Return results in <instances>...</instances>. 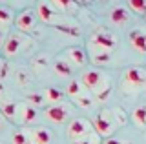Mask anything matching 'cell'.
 <instances>
[{"label": "cell", "instance_id": "4316f807", "mask_svg": "<svg viewBox=\"0 0 146 144\" xmlns=\"http://www.w3.org/2000/svg\"><path fill=\"white\" fill-rule=\"evenodd\" d=\"M71 144H102V141H100V135H97L93 131L90 137L82 139V141H79V142H71Z\"/></svg>", "mask_w": 146, "mask_h": 144}, {"label": "cell", "instance_id": "836d02e7", "mask_svg": "<svg viewBox=\"0 0 146 144\" xmlns=\"http://www.w3.org/2000/svg\"><path fill=\"white\" fill-rule=\"evenodd\" d=\"M144 20H146V15H144Z\"/></svg>", "mask_w": 146, "mask_h": 144}, {"label": "cell", "instance_id": "6da1fadb", "mask_svg": "<svg viewBox=\"0 0 146 144\" xmlns=\"http://www.w3.org/2000/svg\"><path fill=\"white\" fill-rule=\"evenodd\" d=\"M80 82L93 97L99 100H106L111 93V79L97 67H90L80 75Z\"/></svg>", "mask_w": 146, "mask_h": 144}, {"label": "cell", "instance_id": "ffe728a7", "mask_svg": "<svg viewBox=\"0 0 146 144\" xmlns=\"http://www.w3.org/2000/svg\"><path fill=\"white\" fill-rule=\"evenodd\" d=\"M53 69L58 77H70L71 75V64L66 60V58H57L53 64Z\"/></svg>", "mask_w": 146, "mask_h": 144}, {"label": "cell", "instance_id": "7c38bea8", "mask_svg": "<svg viewBox=\"0 0 146 144\" xmlns=\"http://www.w3.org/2000/svg\"><path fill=\"white\" fill-rule=\"evenodd\" d=\"M36 119V110L31 104H18V117L17 120L22 124H31Z\"/></svg>", "mask_w": 146, "mask_h": 144}, {"label": "cell", "instance_id": "277c9868", "mask_svg": "<svg viewBox=\"0 0 146 144\" xmlns=\"http://www.w3.org/2000/svg\"><path fill=\"white\" fill-rule=\"evenodd\" d=\"M36 15H38V18L42 20L44 24L57 26V28H60V29L64 31L62 15L51 6V2H49V0H40V2L36 4Z\"/></svg>", "mask_w": 146, "mask_h": 144}, {"label": "cell", "instance_id": "9a60e30c", "mask_svg": "<svg viewBox=\"0 0 146 144\" xmlns=\"http://www.w3.org/2000/svg\"><path fill=\"white\" fill-rule=\"evenodd\" d=\"M90 60L93 62L95 66H106V64H110V60H111V53L90 48Z\"/></svg>", "mask_w": 146, "mask_h": 144}, {"label": "cell", "instance_id": "44dd1931", "mask_svg": "<svg viewBox=\"0 0 146 144\" xmlns=\"http://www.w3.org/2000/svg\"><path fill=\"white\" fill-rule=\"evenodd\" d=\"M131 120L137 128H146V106H137L131 111Z\"/></svg>", "mask_w": 146, "mask_h": 144}, {"label": "cell", "instance_id": "1f68e13d", "mask_svg": "<svg viewBox=\"0 0 146 144\" xmlns=\"http://www.w3.org/2000/svg\"><path fill=\"white\" fill-rule=\"evenodd\" d=\"M2 93H4V88H2V84H0V97H2Z\"/></svg>", "mask_w": 146, "mask_h": 144}, {"label": "cell", "instance_id": "f1b7e54d", "mask_svg": "<svg viewBox=\"0 0 146 144\" xmlns=\"http://www.w3.org/2000/svg\"><path fill=\"white\" fill-rule=\"evenodd\" d=\"M4 44H6V37H4V29L0 28V48H4Z\"/></svg>", "mask_w": 146, "mask_h": 144}, {"label": "cell", "instance_id": "4fadbf2b", "mask_svg": "<svg viewBox=\"0 0 146 144\" xmlns=\"http://www.w3.org/2000/svg\"><path fill=\"white\" fill-rule=\"evenodd\" d=\"M128 20H130V9H126L124 6L113 7L111 13H110V22L115 26H124Z\"/></svg>", "mask_w": 146, "mask_h": 144}, {"label": "cell", "instance_id": "e0dca14e", "mask_svg": "<svg viewBox=\"0 0 146 144\" xmlns=\"http://www.w3.org/2000/svg\"><path fill=\"white\" fill-rule=\"evenodd\" d=\"M0 111H2V115L6 117V119L17 120V117H18V104H17V102L4 100V102H0Z\"/></svg>", "mask_w": 146, "mask_h": 144}, {"label": "cell", "instance_id": "83f0119b", "mask_svg": "<svg viewBox=\"0 0 146 144\" xmlns=\"http://www.w3.org/2000/svg\"><path fill=\"white\" fill-rule=\"evenodd\" d=\"M102 144H126V142L121 141V139H117V137H110V139H104Z\"/></svg>", "mask_w": 146, "mask_h": 144}, {"label": "cell", "instance_id": "603a6c76", "mask_svg": "<svg viewBox=\"0 0 146 144\" xmlns=\"http://www.w3.org/2000/svg\"><path fill=\"white\" fill-rule=\"evenodd\" d=\"M13 24V11L6 6H0V28L6 29Z\"/></svg>", "mask_w": 146, "mask_h": 144}, {"label": "cell", "instance_id": "d4e9b609", "mask_svg": "<svg viewBox=\"0 0 146 144\" xmlns=\"http://www.w3.org/2000/svg\"><path fill=\"white\" fill-rule=\"evenodd\" d=\"M11 141H13V144H31L29 137H27V133H26V129H17V131L13 133Z\"/></svg>", "mask_w": 146, "mask_h": 144}, {"label": "cell", "instance_id": "5bb4252c", "mask_svg": "<svg viewBox=\"0 0 146 144\" xmlns=\"http://www.w3.org/2000/svg\"><path fill=\"white\" fill-rule=\"evenodd\" d=\"M20 48H22V38L17 37V35H9L6 38V44H4V53L7 57H13L20 51Z\"/></svg>", "mask_w": 146, "mask_h": 144}, {"label": "cell", "instance_id": "cb8c5ba5", "mask_svg": "<svg viewBox=\"0 0 146 144\" xmlns=\"http://www.w3.org/2000/svg\"><path fill=\"white\" fill-rule=\"evenodd\" d=\"M128 2V7H130L133 13L137 15H146V0H126Z\"/></svg>", "mask_w": 146, "mask_h": 144}, {"label": "cell", "instance_id": "7a4b0ae2", "mask_svg": "<svg viewBox=\"0 0 146 144\" xmlns=\"http://www.w3.org/2000/svg\"><path fill=\"white\" fill-rule=\"evenodd\" d=\"M93 124L91 120L88 119H82V117H77V119H71L68 122V128H66V137L70 139L71 142H79L82 139L90 137L93 133Z\"/></svg>", "mask_w": 146, "mask_h": 144}, {"label": "cell", "instance_id": "3957f363", "mask_svg": "<svg viewBox=\"0 0 146 144\" xmlns=\"http://www.w3.org/2000/svg\"><path fill=\"white\" fill-rule=\"evenodd\" d=\"M91 124H93V129H95V133L100 135V139H110V137H113V131H115V128H117V122H115V119H113V113L111 111H108V110H104V111H100V113L95 115V119L91 120Z\"/></svg>", "mask_w": 146, "mask_h": 144}, {"label": "cell", "instance_id": "8fae6325", "mask_svg": "<svg viewBox=\"0 0 146 144\" xmlns=\"http://www.w3.org/2000/svg\"><path fill=\"white\" fill-rule=\"evenodd\" d=\"M64 55H66V60L70 62L71 66H84L86 60H88V55H86V51L79 46H71L68 48L66 51H64Z\"/></svg>", "mask_w": 146, "mask_h": 144}, {"label": "cell", "instance_id": "7402d4cb", "mask_svg": "<svg viewBox=\"0 0 146 144\" xmlns=\"http://www.w3.org/2000/svg\"><path fill=\"white\" fill-rule=\"evenodd\" d=\"M73 102H75L77 108H82V110H90L91 106H93V95H91L90 91H84L82 95L75 97L73 98Z\"/></svg>", "mask_w": 146, "mask_h": 144}, {"label": "cell", "instance_id": "d6986e66", "mask_svg": "<svg viewBox=\"0 0 146 144\" xmlns=\"http://www.w3.org/2000/svg\"><path fill=\"white\" fill-rule=\"evenodd\" d=\"M84 91H88V89L84 88V84L80 82V80H70V84H68V88H66V95L71 98H75V97H79L82 95Z\"/></svg>", "mask_w": 146, "mask_h": 144}, {"label": "cell", "instance_id": "4dcf8cb0", "mask_svg": "<svg viewBox=\"0 0 146 144\" xmlns=\"http://www.w3.org/2000/svg\"><path fill=\"white\" fill-rule=\"evenodd\" d=\"M75 2H77V4H90L91 0H75Z\"/></svg>", "mask_w": 146, "mask_h": 144}, {"label": "cell", "instance_id": "d6a6232c", "mask_svg": "<svg viewBox=\"0 0 146 144\" xmlns=\"http://www.w3.org/2000/svg\"><path fill=\"white\" fill-rule=\"evenodd\" d=\"M0 67H2V58H0Z\"/></svg>", "mask_w": 146, "mask_h": 144}, {"label": "cell", "instance_id": "5b68a950", "mask_svg": "<svg viewBox=\"0 0 146 144\" xmlns=\"http://www.w3.org/2000/svg\"><path fill=\"white\" fill-rule=\"evenodd\" d=\"M122 84L128 89H144L146 88V69L141 66H131L122 73Z\"/></svg>", "mask_w": 146, "mask_h": 144}, {"label": "cell", "instance_id": "ba28073f", "mask_svg": "<svg viewBox=\"0 0 146 144\" xmlns=\"http://www.w3.org/2000/svg\"><path fill=\"white\" fill-rule=\"evenodd\" d=\"M31 144H51L53 135L48 128L44 126H33V128H24Z\"/></svg>", "mask_w": 146, "mask_h": 144}, {"label": "cell", "instance_id": "52a82bcc", "mask_svg": "<svg viewBox=\"0 0 146 144\" xmlns=\"http://www.w3.org/2000/svg\"><path fill=\"white\" fill-rule=\"evenodd\" d=\"M44 117L53 124H62L70 117V110L64 104H53V106H48L44 110Z\"/></svg>", "mask_w": 146, "mask_h": 144}, {"label": "cell", "instance_id": "f546056e", "mask_svg": "<svg viewBox=\"0 0 146 144\" xmlns=\"http://www.w3.org/2000/svg\"><path fill=\"white\" fill-rule=\"evenodd\" d=\"M6 126V122H4V115H2V111H0V129Z\"/></svg>", "mask_w": 146, "mask_h": 144}, {"label": "cell", "instance_id": "9c48e42d", "mask_svg": "<svg viewBox=\"0 0 146 144\" xmlns=\"http://www.w3.org/2000/svg\"><path fill=\"white\" fill-rule=\"evenodd\" d=\"M35 24H36V13L33 9H26V11H22L20 15L15 18V26H17V29H20V31H31L35 28Z\"/></svg>", "mask_w": 146, "mask_h": 144}, {"label": "cell", "instance_id": "484cf974", "mask_svg": "<svg viewBox=\"0 0 146 144\" xmlns=\"http://www.w3.org/2000/svg\"><path fill=\"white\" fill-rule=\"evenodd\" d=\"M27 100L31 102V106H44L46 104V98H44V93H33V95L27 97Z\"/></svg>", "mask_w": 146, "mask_h": 144}, {"label": "cell", "instance_id": "8992f818", "mask_svg": "<svg viewBox=\"0 0 146 144\" xmlns=\"http://www.w3.org/2000/svg\"><path fill=\"white\" fill-rule=\"evenodd\" d=\"M90 48L111 53L113 49L117 48V38H115V35H111L110 31H95L90 37Z\"/></svg>", "mask_w": 146, "mask_h": 144}, {"label": "cell", "instance_id": "2e32d148", "mask_svg": "<svg viewBox=\"0 0 146 144\" xmlns=\"http://www.w3.org/2000/svg\"><path fill=\"white\" fill-rule=\"evenodd\" d=\"M49 2L58 13H75L79 6L75 0H49Z\"/></svg>", "mask_w": 146, "mask_h": 144}, {"label": "cell", "instance_id": "30bf717a", "mask_svg": "<svg viewBox=\"0 0 146 144\" xmlns=\"http://www.w3.org/2000/svg\"><path fill=\"white\" fill-rule=\"evenodd\" d=\"M128 40H130V46L135 49L141 55H146V31L144 29H133L128 35Z\"/></svg>", "mask_w": 146, "mask_h": 144}, {"label": "cell", "instance_id": "ac0fdd59", "mask_svg": "<svg viewBox=\"0 0 146 144\" xmlns=\"http://www.w3.org/2000/svg\"><path fill=\"white\" fill-rule=\"evenodd\" d=\"M44 98L46 102H49V104H60V100L64 98V91H60L58 88H46L44 89Z\"/></svg>", "mask_w": 146, "mask_h": 144}]
</instances>
